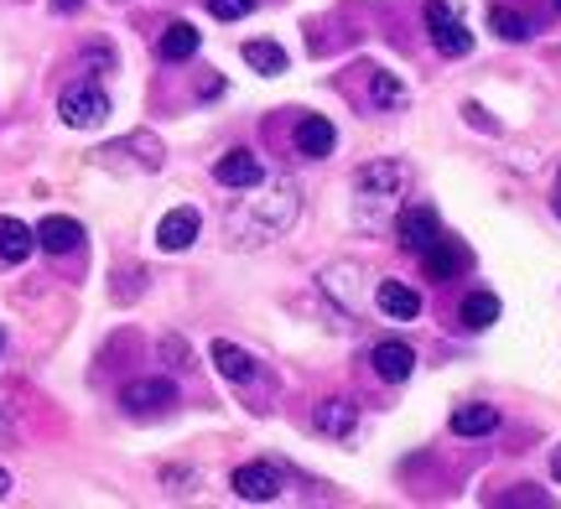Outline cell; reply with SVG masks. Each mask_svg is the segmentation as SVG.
<instances>
[{
	"instance_id": "cell-2",
	"label": "cell",
	"mask_w": 561,
	"mask_h": 509,
	"mask_svg": "<svg viewBox=\"0 0 561 509\" xmlns=\"http://www.w3.org/2000/svg\"><path fill=\"white\" fill-rule=\"evenodd\" d=\"M426 32H432V47H437L442 58H462L473 37H468V26L453 16V5L447 0H426Z\"/></svg>"
},
{
	"instance_id": "cell-8",
	"label": "cell",
	"mask_w": 561,
	"mask_h": 509,
	"mask_svg": "<svg viewBox=\"0 0 561 509\" xmlns=\"http://www.w3.org/2000/svg\"><path fill=\"white\" fill-rule=\"evenodd\" d=\"M193 240H198V213H193V208H172L157 224V250H167V255L187 250Z\"/></svg>"
},
{
	"instance_id": "cell-24",
	"label": "cell",
	"mask_w": 561,
	"mask_h": 509,
	"mask_svg": "<svg viewBox=\"0 0 561 509\" xmlns=\"http://www.w3.org/2000/svg\"><path fill=\"white\" fill-rule=\"evenodd\" d=\"M53 11H79V0H53Z\"/></svg>"
},
{
	"instance_id": "cell-4",
	"label": "cell",
	"mask_w": 561,
	"mask_h": 509,
	"mask_svg": "<svg viewBox=\"0 0 561 509\" xmlns=\"http://www.w3.org/2000/svg\"><path fill=\"white\" fill-rule=\"evenodd\" d=\"M58 115L73 130H94V125L110 115V100H104V89H89V83H79V89H68L58 100Z\"/></svg>"
},
{
	"instance_id": "cell-5",
	"label": "cell",
	"mask_w": 561,
	"mask_h": 509,
	"mask_svg": "<svg viewBox=\"0 0 561 509\" xmlns=\"http://www.w3.org/2000/svg\"><path fill=\"white\" fill-rule=\"evenodd\" d=\"M229 489L240 494V499H250V505H271V499H280V468H271V463H244V468H234Z\"/></svg>"
},
{
	"instance_id": "cell-14",
	"label": "cell",
	"mask_w": 561,
	"mask_h": 509,
	"mask_svg": "<svg viewBox=\"0 0 561 509\" xmlns=\"http://www.w3.org/2000/svg\"><path fill=\"white\" fill-rule=\"evenodd\" d=\"M214 177H219L224 187H255L261 183V162H255L250 151H229V157H219Z\"/></svg>"
},
{
	"instance_id": "cell-10",
	"label": "cell",
	"mask_w": 561,
	"mask_h": 509,
	"mask_svg": "<svg viewBox=\"0 0 561 509\" xmlns=\"http://www.w3.org/2000/svg\"><path fill=\"white\" fill-rule=\"evenodd\" d=\"M375 302H380L385 317H396V323H411V317L421 312V291H411L405 281H380Z\"/></svg>"
},
{
	"instance_id": "cell-16",
	"label": "cell",
	"mask_w": 561,
	"mask_h": 509,
	"mask_svg": "<svg viewBox=\"0 0 561 509\" xmlns=\"http://www.w3.org/2000/svg\"><path fill=\"white\" fill-rule=\"evenodd\" d=\"M458 317H462V327H473V333H483V327H494V323H500V297H494V291H473V297H462Z\"/></svg>"
},
{
	"instance_id": "cell-13",
	"label": "cell",
	"mask_w": 561,
	"mask_h": 509,
	"mask_svg": "<svg viewBox=\"0 0 561 509\" xmlns=\"http://www.w3.org/2000/svg\"><path fill=\"white\" fill-rule=\"evenodd\" d=\"M208 354H214V365H219V374L224 380H234V385H250V380H255V374H261V369H255V359H250V354H244V348H234V344H214L208 348Z\"/></svg>"
},
{
	"instance_id": "cell-15",
	"label": "cell",
	"mask_w": 561,
	"mask_h": 509,
	"mask_svg": "<svg viewBox=\"0 0 561 509\" xmlns=\"http://www.w3.org/2000/svg\"><path fill=\"white\" fill-rule=\"evenodd\" d=\"M32 245H37V234L21 224V219H5V213H0V261L21 265L26 255H32Z\"/></svg>"
},
{
	"instance_id": "cell-18",
	"label": "cell",
	"mask_w": 561,
	"mask_h": 509,
	"mask_svg": "<svg viewBox=\"0 0 561 509\" xmlns=\"http://www.w3.org/2000/svg\"><path fill=\"white\" fill-rule=\"evenodd\" d=\"M198 53V26L193 21H172L167 32H161V58L167 62H182Z\"/></svg>"
},
{
	"instance_id": "cell-27",
	"label": "cell",
	"mask_w": 561,
	"mask_h": 509,
	"mask_svg": "<svg viewBox=\"0 0 561 509\" xmlns=\"http://www.w3.org/2000/svg\"><path fill=\"white\" fill-rule=\"evenodd\" d=\"M557 213H561V193H557Z\"/></svg>"
},
{
	"instance_id": "cell-22",
	"label": "cell",
	"mask_w": 561,
	"mask_h": 509,
	"mask_svg": "<svg viewBox=\"0 0 561 509\" xmlns=\"http://www.w3.org/2000/svg\"><path fill=\"white\" fill-rule=\"evenodd\" d=\"M489 21H494V32H500L504 42H525V37H530V21H525L520 11H510V5H494V11H489Z\"/></svg>"
},
{
	"instance_id": "cell-23",
	"label": "cell",
	"mask_w": 561,
	"mask_h": 509,
	"mask_svg": "<svg viewBox=\"0 0 561 509\" xmlns=\"http://www.w3.org/2000/svg\"><path fill=\"white\" fill-rule=\"evenodd\" d=\"M208 11H214L219 21H240V16L255 11V0H208Z\"/></svg>"
},
{
	"instance_id": "cell-20",
	"label": "cell",
	"mask_w": 561,
	"mask_h": 509,
	"mask_svg": "<svg viewBox=\"0 0 561 509\" xmlns=\"http://www.w3.org/2000/svg\"><path fill=\"white\" fill-rule=\"evenodd\" d=\"M244 62L255 68V73H286V53H280V42H244Z\"/></svg>"
},
{
	"instance_id": "cell-25",
	"label": "cell",
	"mask_w": 561,
	"mask_h": 509,
	"mask_svg": "<svg viewBox=\"0 0 561 509\" xmlns=\"http://www.w3.org/2000/svg\"><path fill=\"white\" fill-rule=\"evenodd\" d=\"M5 494H11V473L0 468V499H5Z\"/></svg>"
},
{
	"instance_id": "cell-28",
	"label": "cell",
	"mask_w": 561,
	"mask_h": 509,
	"mask_svg": "<svg viewBox=\"0 0 561 509\" xmlns=\"http://www.w3.org/2000/svg\"><path fill=\"white\" fill-rule=\"evenodd\" d=\"M557 11H561V0H557Z\"/></svg>"
},
{
	"instance_id": "cell-6",
	"label": "cell",
	"mask_w": 561,
	"mask_h": 509,
	"mask_svg": "<svg viewBox=\"0 0 561 509\" xmlns=\"http://www.w3.org/2000/svg\"><path fill=\"white\" fill-rule=\"evenodd\" d=\"M125 410L130 416H151V410H172L178 406V385L172 380H136V385H125Z\"/></svg>"
},
{
	"instance_id": "cell-11",
	"label": "cell",
	"mask_w": 561,
	"mask_h": 509,
	"mask_svg": "<svg viewBox=\"0 0 561 509\" xmlns=\"http://www.w3.org/2000/svg\"><path fill=\"white\" fill-rule=\"evenodd\" d=\"M421 265H426V276H432V281H447V276H458L462 265H468V250H462L458 240H447V234H442L437 245L421 255Z\"/></svg>"
},
{
	"instance_id": "cell-26",
	"label": "cell",
	"mask_w": 561,
	"mask_h": 509,
	"mask_svg": "<svg viewBox=\"0 0 561 509\" xmlns=\"http://www.w3.org/2000/svg\"><path fill=\"white\" fill-rule=\"evenodd\" d=\"M551 478L561 484V448H557V458H551Z\"/></svg>"
},
{
	"instance_id": "cell-19",
	"label": "cell",
	"mask_w": 561,
	"mask_h": 509,
	"mask_svg": "<svg viewBox=\"0 0 561 509\" xmlns=\"http://www.w3.org/2000/svg\"><path fill=\"white\" fill-rule=\"evenodd\" d=\"M494 427H500V410L494 406H458L453 410V431H458V437H489Z\"/></svg>"
},
{
	"instance_id": "cell-21",
	"label": "cell",
	"mask_w": 561,
	"mask_h": 509,
	"mask_svg": "<svg viewBox=\"0 0 561 509\" xmlns=\"http://www.w3.org/2000/svg\"><path fill=\"white\" fill-rule=\"evenodd\" d=\"M369 100L380 104V109H405V83L396 79V73H375V79H369Z\"/></svg>"
},
{
	"instance_id": "cell-17",
	"label": "cell",
	"mask_w": 561,
	"mask_h": 509,
	"mask_svg": "<svg viewBox=\"0 0 561 509\" xmlns=\"http://www.w3.org/2000/svg\"><path fill=\"white\" fill-rule=\"evenodd\" d=\"M312 421H318L322 437H348L354 421H359V410H354V401H322Z\"/></svg>"
},
{
	"instance_id": "cell-3",
	"label": "cell",
	"mask_w": 561,
	"mask_h": 509,
	"mask_svg": "<svg viewBox=\"0 0 561 509\" xmlns=\"http://www.w3.org/2000/svg\"><path fill=\"white\" fill-rule=\"evenodd\" d=\"M396 234H401V245L411 250V255H426V250H432V245L442 240L437 208H426V204L401 208V219H396Z\"/></svg>"
},
{
	"instance_id": "cell-1",
	"label": "cell",
	"mask_w": 561,
	"mask_h": 509,
	"mask_svg": "<svg viewBox=\"0 0 561 509\" xmlns=\"http://www.w3.org/2000/svg\"><path fill=\"white\" fill-rule=\"evenodd\" d=\"M405 177H411V172H405L401 162H369L359 177H354V193H359V219L369 229L396 208V198L405 193Z\"/></svg>"
},
{
	"instance_id": "cell-12",
	"label": "cell",
	"mask_w": 561,
	"mask_h": 509,
	"mask_svg": "<svg viewBox=\"0 0 561 509\" xmlns=\"http://www.w3.org/2000/svg\"><path fill=\"white\" fill-rule=\"evenodd\" d=\"M333 146H339V130H333V120L307 115V120L297 125V151H301V157H328Z\"/></svg>"
},
{
	"instance_id": "cell-7",
	"label": "cell",
	"mask_w": 561,
	"mask_h": 509,
	"mask_svg": "<svg viewBox=\"0 0 561 509\" xmlns=\"http://www.w3.org/2000/svg\"><path fill=\"white\" fill-rule=\"evenodd\" d=\"M369 365H375V374H380L385 385H401V380H411V369H416V354L401 338H385V344H375Z\"/></svg>"
},
{
	"instance_id": "cell-9",
	"label": "cell",
	"mask_w": 561,
	"mask_h": 509,
	"mask_svg": "<svg viewBox=\"0 0 561 509\" xmlns=\"http://www.w3.org/2000/svg\"><path fill=\"white\" fill-rule=\"evenodd\" d=\"M79 240H83V229L73 219H62V213H47L37 224V245L47 255H68V250H79Z\"/></svg>"
}]
</instances>
